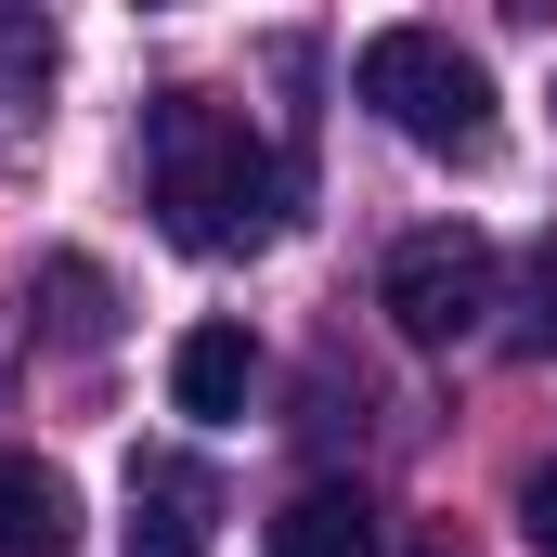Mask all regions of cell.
I'll return each instance as SVG.
<instances>
[{
    "label": "cell",
    "instance_id": "obj_1",
    "mask_svg": "<svg viewBox=\"0 0 557 557\" xmlns=\"http://www.w3.org/2000/svg\"><path fill=\"white\" fill-rule=\"evenodd\" d=\"M143 182H156L169 247H195V260L273 247V234H285V195H298V169H285L221 91H169V104L143 117Z\"/></svg>",
    "mask_w": 557,
    "mask_h": 557
},
{
    "label": "cell",
    "instance_id": "obj_2",
    "mask_svg": "<svg viewBox=\"0 0 557 557\" xmlns=\"http://www.w3.org/2000/svg\"><path fill=\"white\" fill-rule=\"evenodd\" d=\"M350 91L416 143V156H493V78L480 52H454L441 26H376L350 52Z\"/></svg>",
    "mask_w": 557,
    "mask_h": 557
},
{
    "label": "cell",
    "instance_id": "obj_3",
    "mask_svg": "<svg viewBox=\"0 0 557 557\" xmlns=\"http://www.w3.org/2000/svg\"><path fill=\"white\" fill-rule=\"evenodd\" d=\"M376 298H389V324H403L416 350L480 337V311H506V298H493V234H467V221L403 234V247H389V273H376Z\"/></svg>",
    "mask_w": 557,
    "mask_h": 557
},
{
    "label": "cell",
    "instance_id": "obj_4",
    "mask_svg": "<svg viewBox=\"0 0 557 557\" xmlns=\"http://www.w3.org/2000/svg\"><path fill=\"white\" fill-rule=\"evenodd\" d=\"M221 532V480L195 454H131V557H208Z\"/></svg>",
    "mask_w": 557,
    "mask_h": 557
},
{
    "label": "cell",
    "instance_id": "obj_5",
    "mask_svg": "<svg viewBox=\"0 0 557 557\" xmlns=\"http://www.w3.org/2000/svg\"><path fill=\"white\" fill-rule=\"evenodd\" d=\"M247 389H260V337L221 324V311L182 324V350H169V403H182L195 428H234V416H247Z\"/></svg>",
    "mask_w": 557,
    "mask_h": 557
},
{
    "label": "cell",
    "instance_id": "obj_6",
    "mask_svg": "<svg viewBox=\"0 0 557 557\" xmlns=\"http://www.w3.org/2000/svg\"><path fill=\"white\" fill-rule=\"evenodd\" d=\"M78 545V493L39 454H0V557H65Z\"/></svg>",
    "mask_w": 557,
    "mask_h": 557
},
{
    "label": "cell",
    "instance_id": "obj_7",
    "mask_svg": "<svg viewBox=\"0 0 557 557\" xmlns=\"http://www.w3.org/2000/svg\"><path fill=\"white\" fill-rule=\"evenodd\" d=\"M273 557H376V506L350 480H311L273 506Z\"/></svg>",
    "mask_w": 557,
    "mask_h": 557
},
{
    "label": "cell",
    "instance_id": "obj_8",
    "mask_svg": "<svg viewBox=\"0 0 557 557\" xmlns=\"http://www.w3.org/2000/svg\"><path fill=\"white\" fill-rule=\"evenodd\" d=\"M506 350H519V363H545V350H557V234H545V247H519V285H506Z\"/></svg>",
    "mask_w": 557,
    "mask_h": 557
},
{
    "label": "cell",
    "instance_id": "obj_9",
    "mask_svg": "<svg viewBox=\"0 0 557 557\" xmlns=\"http://www.w3.org/2000/svg\"><path fill=\"white\" fill-rule=\"evenodd\" d=\"M39 298H52V324H65L78 350H104V337H117V285L91 273V260H39Z\"/></svg>",
    "mask_w": 557,
    "mask_h": 557
},
{
    "label": "cell",
    "instance_id": "obj_10",
    "mask_svg": "<svg viewBox=\"0 0 557 557\" xmlns=\"http://www.w3.org/2000/svg\"><path fill=\"white\" fill-rule=\"evenodd\" d=\"M519 532L557 557V467H532V480H519Z\"/></svg>",
    "mask_w": 557,
    "mask_h": 557
},
{
    "label": "cell",
    "instance_id": "obj_11",
    "mask_svg": "<svg viewBox=\"0 0 557 557\" xmlns=\"http://www.w3.org/2000/svg\"><path fill=\"white\" fill-rule=\"evenodd\" d=\"M428 557H454V545H428Z\"/></svg>",
    "mask_w": 557,
    "mask_h": 557
}]
</instances>
